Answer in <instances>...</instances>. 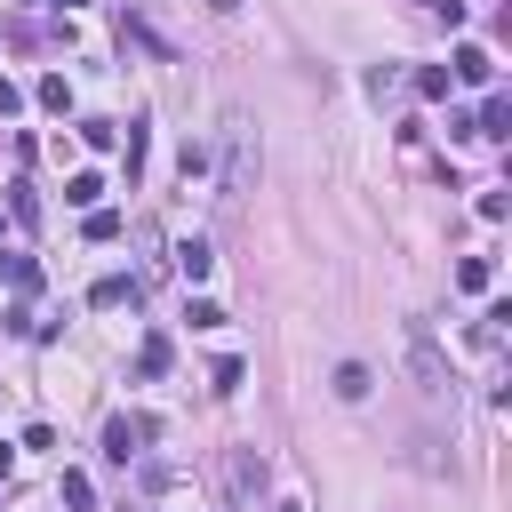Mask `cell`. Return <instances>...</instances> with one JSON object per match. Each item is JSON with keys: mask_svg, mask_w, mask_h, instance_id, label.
<instances>
[{"mask_svg": "<svg viewBox=\"0 0 512 512\" xmlns=\"http://www.w3.org/2000/svg\"><path fill=\"white\" fill-rule=\"evenodd\" d=\"M0 280H8L16 296H32V288H40V264H32V256H16V248H0Z\"/></svg>", "mask_w": 512, "mask_h": 512, "instance_id": "ba28073f", "label": "cell"}, {"mask_svg": "<svg viewBox=\"0 0 512 512\" xmlns=\"http://www.w3.org/2000/svg\"><path fill=\"white\" fill-rule=\"evenodd\" d=\"M0 328H8V336H40V320H32V304H8V312H0Z\"/></svg>", "mask_w": 512, "mask_h": 512, "instance_id": "d6986e66", "label": "cell"}, {"mask_svg": "<svg viewBox=\"0 0 512 512\" xmlns=\"http://www.w3.org/2000/svg\"><path fill=\"white\" fill-rule=\"evenodd\" d=\"M64 200H72V208H104V176H96V168H80V176L64 184Z\"/></svg>", "mask_w": 512, "mask_h": 512, "instance_id": "30bf717a", "label": "cell"}, {"mask_svg": "<svg viewBox=\"0 0 512 512\" xmlns=\"http://www.w3.org/2000/svg\"><path fill=\"white\" fill-rule=\"evenodd\" d=\"M272 512H304V504H272Z\"/></svg>", "mask_w": 512, "mask_h": 512, "instance_id": "484cf974", "label": "cell"}, {"mask_svg": "<svg viewBox=\"0 0 512 512\" xmlns=\"http://www.w3.org/2000/svg\"><path fill=\"white\" fill-rule=\"evenodd\" d=\"M144 440H152V416H128V408H120V416H104V456H112V464H136V456H144Z\"/></svg>", "mask_w": 512, "mask_h": 512, "instance_id": "3957f363", "label": "cell"}, {"mask_svg": "<svg viewBox=\"0 0 512 512\" xmlns=\"http://www.w3.org/2000/svg\"><path fill=\"white\" fill-rule=\"evenodd\" d=\"M184 320H192V328H224V304H208V296H192V304H184Z\"/></svg>", "mask_w": 512, "mask_h": 512, "instance_id": "ac0fdd59", "label": "cell"}, {"mask_svg": "<svg viewBox=\"0 0 512 512\" xmlns=\"http://www.w3.org/2000/svg\"><path fill=\"white\" fill-rule=\"evenodd\" d=\"M168 256H176V272H184V280H208V272H216V248H208V240H176Z\"/></svg>", "mask_w": 512, "mask_h": 512, "instance_id": "5b68a950", "label": "cell"}, {"mask_svg": "<svg viewBox=\"0 0 512 512\" xmlns=\"http://www.w3.org/2000/svg\"><path fill=\"white\" fill-rule=\"evenodd\" d=\"M408 8H424V16H440V24H464V0H408Z\"/></svg>", "mask_w": 512, "mask_h": 512, "instance_id": "7402d4cb", "label": "cell"}, {"mask_svg": "<svg viewBox=\"0 0 512 512\" xmlns=\"http://www.w3.org/2000/svg\"><path fill=\"white\" fill-rule=\"evenodd\" d=\"M112 136H120L112 120H80V144H88V152H112Z\"/></svg>", "mask_w": 512, "mask_h": 512, "instance_id": "e0dca14e", "label": "cell"}, {"mask_svg": "<svg viewBox=\"0 0 512 512\" xmlns=\"http://www.w3.org/2000/svg\"><path fill=\"white\" fill-rule=\"evenodd\" d=\"M8 472H16V448H8V440H0V480H8Z\"/></svg>", "mask_w": 512, "mask_h": 512, "instance_id": "cb8c5ba5", "label": "cell"}, {"mask_svg": "<svg viewBox=\"0 0 512 512\" xmlns=\"http://www.w3.org/2000/svg\"><path fill=\"white\" fill-rule=\"evenodd\" d=\"M224 472H232V496H256V488H264V456H248V448H232Z\"/></svg>", "mask_w": 512, "mask_h": 512, "instance_id": "52a82bcc", "label": "cell"}, {"mask_svg": "<svg viewBox=\"0 0 512 512\" xmlns=\"http://www.w3.org/2000/svg\"><path fill=\"white\" fill-rule=\"evenodd\" d=\"M248 192H256V120L232 112V120H224V152H216V200L240 208Z\"/></svg>", "mask_w": 512, "mask_h": 512, "instance_id": "6da1fadb", "label": "cell"}, {"mask_svg": "<svg viewBox=\"0 0 512 512\" xmlns=\"http://www.w3.org/2000/svg\"><path fill=\"white\" fill-rule=\"evenodd\" d=\"M448 80H464V88H488V80H496V56H488V48H456V56H448Z\"/></svg>", "mask_w": 512, "mask_h": 512, "instance_id": "277c9868", "label": "cell"}, {"mask_svg": "<svg viewBox=\"0 0 512 512\" xmlns=\"http://www.w3.org/2000/svg\"><path fill=\"white\" fill-rule=\"evenodd\" d=\"M416 96H448V64H424L416 72Z\"/></svg>", "mask_w": 512, "mask_h": 512, "instance_id": "ffe728a7", "label": "cell"}, {"mask_svg": "<svg viewBox=\"0 0 512 512\" xmlns=\"http://www.w3.org/2000/svg\"><path fill=\"white\" fill-rule=\"evenodd\" d=\"M136 376H144V384L168 376V336H144V344H136Z\"/></svg>", "mask_w": 512, "mask_h": 512, "instance_id": "8fae6325", "label": "cell"}, {"mask_svg": "<svg viewBox=\"0 0 512 512\" xmlns=\"http://www.w3.org/2000/svg\"><path fill=\"white\" fill-rule=\"evenodd\" d=\"M368 392H376V376H368L360 360H344V368H336V400H368Z\"/></svg>", "mask_w": 512, "mask_h": 512, "instance_id": "7c38bea8", "label": "cell"}, {"mask_svg": "<svg viewBox=\"0 0 512 512\" xmlns=\"http://www.w3.org/2000/svg\"><path fill=\"white\" fill-rule=\"evenodd\" d=\"M64 504L88 512V504H96V480H88V472H64Z\"/></svg>", "mask_w": 512, "mask_h": 512, "instance_id": "2e32d148", "label": "cell"}, {"mask_svg": "<svg viewBox=\"0 0 512 512\" xmlns=\"http://www.w3.org/2000/svg\"><path fill=\"white\" fill-rule=\"evenodd\" d=\"M88 304H96V312H112V304H136V280H128V272H104V280L88 288Z\"/></svg>", "mask_w": 512, "mask_h": 512, "instance_id": "8992f818", "label": "cell"}, {"mask_svg": "<svg viewBox=\"0 0 512 512\" xmlns=\"http://www.w3.org/2000/svg\"><path fill=\"white\" fill-rule=\"evenodd\" d=\"M408 376H416L424 400H448V392H456V376H448V360H440V344H432V320H408Z\"/></svg>", "mask_w": 512, "mask_h": 512, "instance_id": "7a4b0ae2", "label": "cell"}, {"mask_svg": "<svg viewBox=\"0 0 512 512\" xmlns=\"http://www.w3.org/2000/svg\"><path fill=\"white\" fill-rule=\"evenodd\" d=\"M88 240H120V216L112 208H88Z\"/></svg>", "mask_w": 512, "mask_h": 512, "instance_id": "44dd1931", "label": "cell"}, {"mask_svg": "<svg viewBox=\"0 0 512 512\" xmlns=\"http://www.w3.org/2000/svg\"><path fill=\"white\" fill-rule=\"evenodd\" d=\"M488 280H496L488 256H464V264H456V288H464V296H488Z\"/></svg>", "mask_w": 512, "mask_h": 512, "instance_id": "4fadbf2b", "label": "cell"}, {"mask_svg": "<svg viewBox=\"0 0 512 512\" xmlns=\"http://www.w3.org/2000/svg\"><path fill=\"white\" fill-rule=\"evenodd\" d=\"M32 96H40V104H48V112H72V80H64V72H48V80H40V88H32Z\"/></svg>", "mask_w": 512, "mask_h": 512, "instance_id": "5bb4252c", "label": "cell"}, {"mask_svg": "<svg viewBox=\"0 0 512 512\" xmlns=\"http://www.w3.org/2000/svg\"><path fill=\"white\" fill-rule=\"evenodd\" d=\"M208 8H216V16H232V8H240V0H208Z\"/></svg>", "mask_w": 512, "mask_h": 512, "instance_id": "d4e9b609", "label": "cell"}, {"mask_svg": "<svg viewBox=\"0 0 512 512\" xmlns=\"http://www.w3.org/2000/svg\"><path fill=\"white\" fill-rule=\"evenodd\" d=\"M472 136H512V104H504V96H488V104H480V120H472Z\"/></svg>", "mask_w": 512, "mask_h": 512, "instance_id": "9c48e42d", "label": "cell"}, {"mask_svg": "<svg viewBox=\"0 0 512 512\" xmlns=\"http://www.w3.org/2000/svg\"><path fill=\"white\" fill-rule=\"evenodd\" d=\"M240 376H248L240 360H216V368H208V392H224V400H232V392H240Z\"/></svg>", "mask_w": 512, "mask_h": 512, "instance_id": "9a60e30c", "label": "cell"}, {"mask_svg": "<svg viewBox=\"0 0 512 512\" xmlns=\"http://www.w3.org/2000/svg\"><path fill=\"white\" fill-rule=\"evenodd\" d=\"M8 112H24V88H16L8 72H0V120H8Z\"/></svg>", "mask_w": 512, "mask_h": 512, "instance_id": "603a6c76", "label": "cell"}]
</instances>
